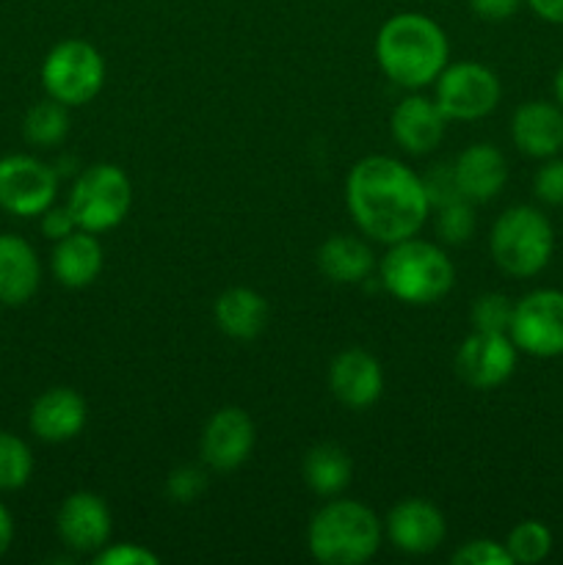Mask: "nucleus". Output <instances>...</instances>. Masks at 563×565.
Returning <instances> with one entry per match:
<instances>
[{
    "label": "nucleus",
    "mask_w": 563,
    "mask_h": 565,
    "mask_svg": "<svg viewBox=\"0 0 563 565\" xmlns=\"http://www.w3.org/2000/svg\"><path fill=\"white\" fill-rule=\"evenodd\" d=\"M55 530L72 552L97 555L103 546H108L110 539L108 502L94 491H75L61 502Z\"/></svg>",
    "instance_id": "14"
},
{
    "label": "nucleus",
    "mask_w": 563,
    "mask_h": 565,
    "mask_svg": "<svg viewBox=\"0 0 563 565\" xmlns=\"http://www.w3.org/2000/svg\"><path fill=\"white\" fill-rule=\"evenodd\" d=\"M552 246H555V235H552V224L546 221V215L535 207H524V204L506 210L495 221L489 237L497 268L506 270L508 276H522V279L535 276L550 263Z\"/></svg>",
    "instance_id": "5"
},
{
    "label": "nucleus",
    "mask_w": 563,
    "mask_h": 565,
    "mask_svg": "<svg viewBox=\"0 0 563 565\" xmlns=\"http://www.w3.org/2000/svg\"><path fill=\"white\" fill-rule=\"evenodd\" d=\"M346 202L359 230L386 246L417 235L431 210L423 177L390 154H370L348 171Z\"/></svg>",
    "instance_id": "1"
},
{
    "label": "nucleus",
    "mask_w": 563,
    "mask_h": 565,
    "mask_svg": "<svg viewBox=\"0 0 563 565\" xmlns=\"http://www.w3.org/2000/svg\"><path fill=\"white\" fill-rule=\"evenodd\" d=\"M304 480L320 497H337L348 489L353 475L351 456L334 441H320L304 456Z\"/></svg>",
    "instance_id": "24"
},
{
    "label": "nucleus",
    "mask_w": 563,
    "mask_h": 565,
    "mask_svg": "<svg viewBox=\"0 0 563 565\" xmlns=\"http://www.w3.org/2000/svg\"><path fill=\"white\" fill-rule=\"evenodd\" d=\"M453 563L456 565H513L506 544H497V541L491 539L467 541L461 550L453 552Z\"/></svg>",
    "instance_id": "32"
},
{
    "label": "nucleus",
    "mask_w": 563,
    "mask_h": 565,
    "mask_svg": "<svg viewBox=\"0 0 563 565\" xmlns=\"http://www.w3.org/2000/svg\"><path fill=\"white\" fill-rule=\"evenodd\" d=\"M42 281L36 252L20 235H0V303L22 307L31 301Z\"/></svg>",
    "instance_id": "19"
},
{
    "label": "nucleus",
    "mask_w": 563,
    "mask_h": 565,
    "mask_svg": "<svg viewBox=\"0 0 563 565\" xmlns=\"http://www.w3.org/2000/svg\"><path fill=\"white\" fill-rule=\"evenodd\" d=\"M511 136L519 152L530 158H552L563 147V110L541 99L519 105L511 121Z\"/></svg>",
    "instance_id": "18"
},
{
    "label": "nucleus",
    "mask_w": 563,
    "mask_h": 565,
    "mask_svg": "<svg viewBox=\"0 0 563 565\" xmlns=\"http://www.w3.org/2000/svg\"><path fill=\"white\" fill-rule=\"evenodd\" d=\"M204 489H208V475L196 467H177L166 478V494H169V500L180 502V505L196 502L204 494Z\"/></svg>",
    "instance_id": "31"
},
{
    "label": "nucleus",
    "mask_w": 563,
    "mask_h": 565,
    "mask_svg": "<svg viewBox=\"0 0 563 565\" xmlns=\"http://www.w3.org/2000/svg\"><path fill=\"white\" fill-rule=\"evenodd\" d=\"M59 193V171L31 154L0 158V207L20 218L42 215Z\"/></svg>",
    "instance_id": "10"
},
{
    "label": "nucleus",
    "mask_w": 563,
    "mask_h": 565,
    "mask_svg": "<svg viewBox=\"0 0 563 565\" xmlns=\"http://www.w3.org/2000/svg\"><path fill=\"white\" fill-rule=\"evenodd\" d=\"M105 61L94 44L83 39H66L55 44L42 64V86L47 97L66 108L86 105L103 92Z\"/></svg>",
    "instance_id": "7"
},
{
    "label": "nucleus",
    "mask_w": 563,
    "mask_h": 565,
    "mask_svg": "<svg viewBox=\"0 0 563 565\" xmlns=\"http://www.w3.org/2000/svg\"><path fill=\"white\" fill-rule=\"evenodd\" d=\"M517 370V345L508 334L472 331L456 353V373L472 390H497Z\"/></svg>",
    "instance_id": "11"
},
{
    "label": "nucleus",
    "mask_w": 563,
    "mask_h": 565,
    "mask_svg": "<svg viewBox=\"0 0 563 565\" xmlns=\"http://www.w3.org/2000/svg\"><path fill=\"white\" fill-rule=\"evenodd\" d=\"M458 188L469 202H489L508 180V163L495 143H472L453 163Z\"/></svg>",
    "instance_id": "20"
},
{
    "label": "nucleus",
    "mask_w": 563,
    "mask_h": 565,
    "mask_svg": "<svg viewBox=\"0 0 563 565\" xmlns=\"http://www.w3.org/2000/svg\"><path fill=\"white\" fill-rule=\"evenodd\" d=\"M33 452L20 436L0 430V491H17L31 480Z\"/></svg>",
    "instance_id": "26"
},
{
    "label": "nucleus",
    "mask_w": 563,
    "mask_h": 565,
    "mask_svg": "<svg viewBox=\"0 0 563 565\" xmlns=\"http://www.w3.org/2000/svg\"><path fill=\"white\" fill-rule=\"evenodd\" d=\"M472 329L475 331H497V334H508L513 318V303L511 298L502 292H484L475 298L472 303Z\"/></svg>",
    "instance_id": "28"
},
{
    "label": "nucleus",
    "mask_w": 563,
    "mask_h": 565,
    "mask_svg": "<svg viewBox=\"0 0 563 565\" xmlns=\"http://www.w3.org/2000/svg\"><path fill=\"white\" fill-rule=\"evenodd\" d=\"M434 99L447 119H484L500 103V81L489 66L475 64V61H458L439 72Z\"/></svg>",
    "instance_id": "8"
},
{
    "label": "nucleus",
    "mask_w": 563,
    "mask_h": 565,
    "mask_svg": "<svg viewBox=\"0 0 563 565\" xmlns=\"http://www.w3.org/2000/svg\"><path fill=\"white\" fill-rule=\"evenodd\" d=\"M77 230L75 218H72L70 207H55V204H50L47 210L42 213V232L44 237H50V241H61V237L72 235V232Z\"/></svg>",
    "instance_id": "35"
},
{
    "label": "nucleus",
    "mask_w": 563,
    "mask_h": 565,
    "mask_svg": "<svg viewBox=\"0 0 563 565\" xmlns=\"http://www.w3.org/2000/svg\"><path fill=\"white\" fill-rule=\"evenodd\" d=\"M375 259L364 241L353 235H331L318 248V268L334 285H359L370 276Z\"/></svg>",
    "instance_id": "23"
},
{
    "label": "nucleus",
    "mask_w": 563,
    "mask_h": 565,
    "mask_svg": "<svg viewBox=\"0 0 563 565\" xmlns=\"http://www.w3.org/2000/svg\"><path fill=\"white\" fill-rule=\"evenodd\" d=\"M555 94H557V103L563 105V70L557 72V77H555Z\"/></svg>",
    "instance_id": "39"
},
{
    "label": "nucleus",
    "mask_w": 563,
    "mask_h": 565,
    "mask_svg": "<svg viewBox=\"0 0 563 565\" xmlns=\"http://www.w3.org/2000/svg\"><path fill=\"white\" fill-rule=\"evenodd\" d=\"M447 36L431 17L403 11L375 36V58L384 75L403 88H423L447 66Z\"/></svg>",
    "instance_id": "2"
},
{
    "label": "nucleus",
    "mask_w": 563,
    "mask_h": 565,
    "mask_svg": "<svg viewBox=\"0 0 563 565\" xmlns=\"http://www.w3.org/2000/svg\"><path fill=\"white\" fill-rule=\"evenodd\" d=\"M535 196L546 204H563V160H550L535 174Z\"/></svg>",
    "instance_id": "34"
},
{
    "label": "nucleus",
    "mask_w": 563,
    "mask_h": 565,
    "mask_svg": "<svg viewBox=\"0 0 563 565\" xmlns=\"http://www.w3.org/2000/svg\"><path fill=\"white\" fill-rule=\"evenodd\" d=\"M384 533L392 541V546L406 552V555H431L445 541L447 524L434 502L408 497L386 513Z\"/></svg>",
    "instance_id": "13"
},
{
    "label": "nucleus",
    "mask_w": 563,
    "mask_h": 565,
    "mask_svg": "<svg viewBox=\"0 0 563 565\" xmlns=\"http://www.w3.org/2000/svg\"><path fill=\"white\" fill-rule=\"evenodd\" d=\"M86 401L77 395L70 386H53L44 395L36 397L28 414V425H31L33 436L50 445H61V441H72L86 425Z\"/></svg>",
    "instance_id": "16"
},
{
    "label": "nucleus",
    "mask_w": 563,
    "mask_h": 565,
    "mask_svg": "<svg viewBox=\"0 0 563 565\" xmlns=\"http://www.w3.org/2000/svg\"><path fill=\"white\" fill-rule=\"evenodd\" d=\"M215 323L232 340H254L268 323V301L248 287H230L215 298Z\"/></svg>",
    "instance_id": "22"
},
{
    "label": "nucleus",
    "mask_w": 563,
    "mask_h": 565,
    "mask_svg": "<svg viewBox=\"0 0 563 565\" xmlns=\"http://www.w3.org/2000/svg\"><path fill=\"white\" fill-rule=\"evenodd\" d=\"M329 386L337 401L348 408H368L384 392V373L379 359L362 348H348L331 362Z\"/></svg>",
    "instance_id": "15"
},
{
    "label": "nucleus",
    "mask_w": 563,
    "mask_h": 565,
    "mask_svg": "<svg viewBox=\"0 0 563 565\" xmlns=\"http://www.w3.org/2000/svg\"><path fill=\"white\" fill-rule=\"evenodd\" d=\"M66 132H70V110H66L64 103L53 97L31 105V110L22 119V136L33 147H59L66 138Z\"/></svg>",
    "instance_id": "25"
},
{
    "label": "nucleus",
    "mask_w": 563,
    "mask_h": 565,
    "mask_svg": "<svg viewBox=\"0 0 563 565\" xmlns=\"http://www.w3.org/2000/svg\"><path fill=\"white\" fill-rule=\"evenodd\" d=\"M423 188H425V196H428L431 207H445V204L458 202L464 199L461 188H458L456 180V169L450 163H439L423 177Z\"/></svg>",
    "instance_id": "30"
},
{
    "label": "nucleus",
    "mask_w": 563,
    "mask_h": 565,
    "mask_svg": "<svg viewBox=\"0 0 563 565\" xmlns=\"http://www.w3.org/2000/svg\"><path fill=\"white\" fill-rule=\"evenodd\" d=\"M257 441L252 417L243 408L226 406L208 419L199 441L202 461L215 472H232L248 461Z\"/></svg>",
    "instance_id": "12"
},
{
    "label": "nucleus",
    "mask_w": 563,
    "mask_h": 565,
    "mask_svg": "<svg viewBox=\"0 0 563 565\" xmlns=\"http://www.w3.org/2000/svg\"><path fill=\"white\" fill-rule=\"evenodd\" d=\"M160 557L141 544H114L97 552V565H158Z\"/></svg>",
    "instance_id": "33"
},
{
    "label": "nucleus",
    "mask_w": 563,
    "mask_h": 565,
    "mask_svg": "<svg viewBox=\"0 0 563 565\" xmlns=\"http://www.w3.org/2000/svg\"><path fill=\"white\" fill-rule=\"evenodd\" d=\"M445 121L447 116L442 114L436 99L408 94L392 110L390 130L408 154H428L445 138Z\"/></svg>",
    "instance_id": "17"
},
{
    "label": "nucleus",
    "mask_w": 563,
    "mask_h": 565,
    "mask_svg": "<svg viewBox=\"0 0 563 565\" xmlns=\"http://www.w3.org/2000/svg\"><path fill=\"white\" fill-rule=\"evenodd\" d=\"M11 541H14V519L6 511V505H0V557L9 552Z\"/></svg>",
    "instance_id": "38"
},
{
    "label": "nucleus",
    "mask_w": 563,
    "mask_h": 565,
    "mask_svg": "<svg viewBox=\"0 0 563 565\" xmlns=\"http://www.w3.org/2000/svg\"><path fill=\"white\" fill-rule=\"evenodd\" d=\"M530 9L546 22H555V25H563V0H528Z\"/></svg>",
    "instance_id": "37"
},
{
    "label": "nucleus",
    "mask_w": 563,
    "mask_h": 565,
    "mask_svg": "<svg viewBox=\"0 0 563 565\" xmlns=\"http://www.w3.org/2000/svg\"><path fill=\"white\" fill-rule=\"evenodd\" d=\"M132 204V185L125 171L114 163H94L75 180L70 191L72 218L77 230L105 232L127 218Z\"/></svg>",
    "instance_id": "6"
},
{
    "label": "nucleus",
    "mask_w": 563,
    "mask_h": 565,
    "mask_svg": "<svg viewBox=\"0 0 563 565\" xmlns=\"http://www.w3.org/2000/svg\"><path fill=\"white\" fill-rule=\"evenodd\" d=\"M506 550L513 563H524V565L541 563L552 550V533L546 530V524L535 522V519H530V522H519L517 527L508 533Z\"/></svg>",
    "instance_id": "27"
},
{
    "label": "nucleus",
    "mask_w": 563,
    "mask_h": 565,
    "mask_svg": "<svg viewBox=\"0 0 563 565\" xmlns=\"http://www.w3.org/2000/svg\"><path fill=\"white\" fill-rule=\"evenodd\" d=\"M436 232L439 241L450 243V246H461L472 237L475 232V210L469 199H458V202L439 207V218H436Z\"/></svg>",
    "instance_id": "29"
},
{
    "label": "nucleus",
    "mask_w": 563,
    "mask_h": 565,
    "mask_svg": "<svg viewBox=\"0 0 563 565\" xmlns=\"http://www.w3.org/2000/svg\"><path fill=\"white\" fill-rule=\"evenodd\" d=\"M508 337L517 351L539 359L563 353V292L535 290L513 303V318Z\"/></svg>",
    "instance_id": "9"
},
{
    "label": "nucleus",
    "mask_w": 563,
    "mask_h": 565,
    "mask_svg": "<svg viewBox=\"0 0 563 565\" xmlns=\"http://www.w3.org/2000/svg\"><path fill=\"white\" fill-rule=\"evenodd\" d=\"M519 3H522V0H469L475 14H478L480 20L489 22H502L508 20V17H513L517 14Z\"/></svg>",
    "instance_id": "36"
},
{
    "label": "nucleus",
    "mask_w": 563,
    "mask_h": 565,
    "mask_svg": "<svg viewBox=\"0 0 563 565\" xmlns=\"http://www.w3.org/2000/svg\"><path fill=\"white\" fill-rule=\"evenodd\" d=\"M453 281H456V268L436 243L406 237L392 243L381 259L384 290L412 307L442 301L453 290Z\"/></svg>",
    "instance_id": "4"
},
{
    "label": "nucleus",
    "mask_w": 563,
    "mask_h": 565,
    "mask_svg": "<svg viewBox=\"0 0 563 565\" xmlns=\"http://www.w3.org/2000/svg\"><path fill=\"white\" fill-rule=\"evenodd\" d=\"M105 265V254L94 232L75 230L72 235L55 241L53 248V276L70 290H83L99 276Z\"/></svg>",
    "instance_id": "21"
},
{
    "label": "nucleus",
    "mask_w": 563,
    "mask_h": 565,
    "mask_svg": "<svg viewBox=\"0 0 563 565\" xmlns=\"http://www.w3.org/2000/svg\"><path fill=\"white\" fill-rule=\"evenodd\" d=\"M379 516L357 500H331L307 530L309 555L323 565H362L381 546Z\"/></svg>",
    "instance_id": "3"
}]
</instances>
